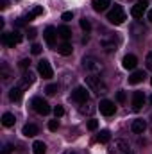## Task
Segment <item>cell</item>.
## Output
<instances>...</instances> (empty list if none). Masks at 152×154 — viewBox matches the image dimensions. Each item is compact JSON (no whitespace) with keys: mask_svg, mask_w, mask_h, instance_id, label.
<instances>
[{"mask_svg":"<svg viewBox=\"0 0 152 154\" xmlns=\"http://www.w3.org/2000/svg\"><path fill=\"white\" fill-rule=\"evenodd\" d=\"M86 86H88L90 91H93V93H97V95H106V93H108L106 82H104L99 75H95V74H90V75L86 77Z\"/></svg>","mask_w":152,"mask_h":154,"instance_id":"obj_1","label":"cell"},{"mask_svg":"<svg viewBox=\"0 0 152 154\" xmlns=\"http://www.w3.org/2000/svg\"><path fill=\"white\" fill-rule=\"evenodd\" d=\"M82 65H84V68H86L88 72H91V74H95V75L104 70V65H102L97 57H93V56H86V57L82 59Z\"/></svg>","mask_w":152,"mask_h":154,"instance_id":"obj_2","label":"cell"},{"mask_svg":"<svg viewBox=\"0 0 152 154\" xmlns=\"http://www.w3.org/2000/svg\"><path fill=\"white\" fill-rule=\"evenodd\" d=\"M108 20H109L111 23H114V25H120V23L125 22V13H123L122 5L114 4V7L109 9V13H108Z\"/></svg>","mask_w":152,"mask_h":154,"instance_id":"obj_3","label":"cell"},{"mask_svg":"<svg viewBox=\"0 0 152 154\" xmlns=\"http://www.w3.org/2000/svg\"><path fill=\"white\" fill-rule=\"evenodd\" d=\"M109 154H131V147L125 140H114L109 143Z\"/></svg>","mask_w":152,"mask_h":154,"instance_id":"obj_4","label":"cell"},{"mask_svg":"<svg viewBox=\"0 0 152 154\" xmlns=\"http://www.w3.org/2000/svg\"><path fill=\"white\" fill-rule=\"evenodd\" d=\"M31 104H32L34 111L39 113V115H48V113H50V106H48V102H47L45 99H41V97H34Z\"/></svg>","mask_w":152,"mask_h":154,"instance_id":"obj_5","label":"cell"},{"mask_svg":"<svg viewBox=\"0 0 152 154\" xmlns=\"http://www.w3.org/2000/svg\"><path fill=\"white\" fill-rule=\"evenodd\" d=\"M22 41V34L20 31H13V32H4L2 34V43L7 45V47H14Z\"/></svg>","mask_w":152,"mask_h":154,"instance_id":"obj_6","label":"cell"},{"mask_svg":"<svg viewBox=\"0 0 152 154\" xmlns=\"http://www.w3.org/2000/svg\"><path fill=\"white\" fill-rule=\"evenodd\" d=\"M72 100L77 102V104H84V102H88V100H90V93H88V90H86L84 86L75 88V90L72 91Z\"/></svg>","mask_w":152,"mask_h":154,"instance_id":"obj_7","label":"cell"},{"mask_svg":"<svg viewBox=\"0 0 152 154\" xmlns=\"http://www.w3.org/2000/svg\"><path fill=\"white\" fill-rule=\"evenodd\" d=\"M38 72H39V75L43 77V79H50V77L54 75L52 66H50V63H48L47 59H41V61L38 63Z\"/></svg>","mask_w":152,"mask_h":154,"instance_id":"obj_8","label":"cell"},{"mask_svg":"<svg viewBox=\"0 0 152 154\" xmlns=\"http://www.w3.org/2000/svg\"><path fill=\"white\" fill-rule=\"evenodd\" d=\"M147 0H141V2H138V4H134L132 5V9H131V14L136 18V20H140V18H143V14H145V11H147Z\"/></svg>","mask_w":152,"mask_h":154,"instance_id":"obj_9","label":"cell"},{"mask_svg":"<svg viewBox=\"0 0 152 154\" xmlns=\"http://www.w3.org/2000/svg\"><path fill=\"white\" fill-rule=\"evenodd\" d=\"M59 34H57V31L54 29V27H47L45 29V32H43V38H45V41H47V45L48 47H56V38H57Z\"/></svg>","mask_w":152,"mask_h":154,"instance_id":"obj_10","label":"cell"},{"mask_svg":"<svg viewBox=\"0 0 152 154\" xmlns=\"http://www.w3.org/2000/svg\"><path fill=\"white\" fill-rule=\"evenodd\" d=\"M114 111H116V106H114V102L108 100V99L100 100V113H102V115L111 116V115H114Z\"/></svg>","mask_w":152,"mask_h":154,"instance_id":"obj_11","label":"cell"},{"mask_svg":"<svg viewBox=\"0 0 152 154\" xmlns=\"http://www.w3.org/2000/svg\"><path fill=\"white\" fill-rule=\"evenodd\" d=\"M143 102H145V93L143 91H134L132 93V109L140 111L143 108Z\"/></svg>","mask_w":152,"mask_h":154,"instance_id":"obj_12","label":"cell"},{"mask_svg":"<svg viewBox=\"0 0 152 154\" xmlns=\"http://www.w3.org/2000/svg\"><path fill=\"white\" fill-rule=\"evenodd\" d=\"M100 45L106 52H113L116 48V39H114V36H106V38L100 39Z\"/></svg>","mask_w":152,"mask_h":154,"instance_id":"obj_13","label":"cell"},{"mask_svg":"<svg viewBox=\"0 0 152 154\" xmlns=\"http://www.w3.org/2000/svg\"><path fill=\"white\" fill-rule=\"evenodd\" d=\"M131 129H132V133L140 134V133H143V131L147 129V122H145L143 118H136V120H132V124H131Z\"/></svg>","mask_w":152,"mask_h":154,"instance_id":"obj_14","label":"cell"},{"mask_svg":"<svg viewBox=\"0 0 152 154\" xmlns=\"http://www.w3.org/2000/svg\"><path fill=\"white\" fill-rule=\"evenodd\" d=\"M122 65H123V68H127V70H134V68H136V65H138V59H136V56L127 54V56L123 57Z\"/></svg>","mask_w":152,"mask_h":154,"instance_id":"obj_15","label":"cell"},{"mask_svg":"<svg viewBox=\"0 0 152 154\" xmlns=\"http://www.w3.org/2000/svg\"><path fill=\"white\" fill-rule=\"evenodd\" d=\"M145 77L147 75H145L143 70H136V72H132V74L129 75V84H138V82H141Z\"/></svg>","mask_w":152,"mask_h":154,"instance_id":"obj_16","label":"cell"},{"mask_svg":"<svg viewBox=\"0 0 152 154\" xmlns=\"http://www.w3.org/2000/svg\"><path fill=\"white\" fill-rule=\"evenodd\" d=\"M22 95H23V88H22V86H14V88H11V91H9V99H11L13 102H18V100L22 99Z\"/></svg>","mask_w":152,"mask_h":154,"instance_id":"obj_17","label":"cell"},{"mask_svg":"<svg viewBox=\"0 0 152 154\" xmlns=\"http://www.w3.org/2000/svg\"><path fill=\"white\" fill-rule=\"evenodd\" d=\"M109 5H111V0H93V9H95L97 13L106 11Z\"/></svg>","mask_w":152,"mask_h":154,"instance_id":"obj_18","label":"cell"},{"mask_svg":"<svg viewBox=\"0 0 152 154\" xmlns=\"http://www.w3.org/2000/svg\"><path fill=\"white\" fill-rule=\"evenodd\" d=\"M32 82H34V74H32L31 70H29V72L25 70V72H23V77H22V84H20V86H22V88H27V86H31Z\"/></svg>","mask_w":152,"mask_h":154,"instance_id":"obj_19","label":"cell"},{"mask_svg":"<svg viewBox=\"0 0 152 154\" xmlns=\"http://www.w3.org/2000/svg\"><path fill=\"white\" fill-rule=\"evenodd\" d=\"M95 109H97V108H95V104H93L91 100H88V102L81 104V113H82V115H91Z\"/></svg>","mask_w":152,"mask_h":154,"instance_id":"obj_20","label":"cell"},{"mask_svg":"<svg viewBox=\"0 0 152 154\" xmlns=\"http://www.w3.org/2000/svg\"><path fill=\"white\" fill-rule=\"evenodd\" d=\"M38 125H34V124H27V125H25V127H23V134H25V136H29V138H31V136H36V134H38Z\"/></svg>","mask_w":152,"mask_h":154,"instance_id":"obj_21","label":"cell"},{"mask_svg":"<svg viewBox=\"0 0 152 154\" xmlns=\"http://www.w3.org/2000/svg\"><path fill=\"white\" fill-rule=\"evenodd\" d=\"M14 122H16L14 115H11V113H4L2 115V125L4 127H11V125H14Z\"/></svg>","mask_w":152,"mask_h":154,"instance_id":"obj_22","label":"cell"},{"mask_svg":"<svg viewBox=\"0 0 152 154\" xmlns=\"http://www.w3.org/2000/svg\"><path fill=\"white\" fill-rule=\"evenodd\" d=\"M57 34H59L61 38L65 39V41L72 38V31H70V27H66V25H61V27L57 29Z\"/></svg>","mask_w":152,"mask_h":154,"instance_id":"obj_23","label":"cell"},{"mask_svg":"<svg viewBox=\"0 0 152 154\" xmlns=\"http://www.w3.org/2000/svg\"><path fill=\"white\" fill-rule=\"evenodd\" d=\"M109 140H111V133H109V131H106V129H104V131H100V133L97 134V142H99V143H108Z\"/></svg>","mask_w":152,"mask_h":154,"instance_id":"obj_24","label":"cell"},{"mask_svg":"<svg viewBox=\"0 0 152 154\" xmlns=\"http://www.w3.org/2000/svg\"><path fill=\"white\" fill-rule=\"evenodd\" d=\"M32 151H34V154H45L47 152V145L43 143V142H34L32 143Z\"/></svg>","mask_w":152,"mask_h":154,"instance_id":"obj_25","label":"cell"},{"mask_svg":"<svg viewBox=\"0 0 152 154\" xmlns=\"http://www.w3.org/2000/svg\"><path fill=\"white\" fill-rule=\"evenodd\" d=\"M57 52H59L61 56H70V54H72V45H70V43H63V45L57 47Z\"/></svg>","mask_w":152,"mask_h":154,"instance_id":"obj_26","label":"cell"},{"mask_svg":"<svg viewBox=\"0 0 152 154\" xmlns=\"http://www.w3.org/2000/svg\"><path fill=\"white\" fill-rule=\"evenodd\" d=\"M41 13H43V7H41V5H36V7H34V9H32V11H31V13L27 14V18H25V20L29 22V20H32V18H36V16H39Z\"/></svg>","mask_w":152,"mask_h":154,"instance_id":"obj_27","label":"cell"},{"mask_svg":"<svg viewBox=\"0 0 152 154\" xmlns=\"http://www.w3.org/2000/svg\"><path fill=\"white\" fill-rule=\"evenodd\" d=\"M79 23H81V29H82V31H86V32H90V31H91V22H90L88 18H82Z\"/></svg>","mask_w":152,"mask_h":154,"instance_id":"obj_28","label":"cell"},{"mask_svg":"<svg viewBox=\"0 0 152 154\" xmlns=\"http://www.w3.org/2000/svg\"><path fill=\"white\" fill-rule=\"evenodd\" d=\"M56 91H57V84H48L45 88V93L47 95H56Z\"/></svg>","mask_w":152,"mask_h":154,"instance_id":"obj_29","label":"cell"},{"mask_svg":"<svg viewBox=\"0 0 152 154\" xmlns=\"http://www.w3.org/2000/svg\"><path fill=\"white\" fill-rule=\"evenodd\" d=\"M132 32H134V38H136V32H140V36H141V34L145 32V27H143V25L140 27V25L136 23V25H132Z\"/></svg>","mask_w":152,"mask_h":154,"instance_id":"obj_30","label":"cell"},{"mask_svg":"<svg viewBox=\"0 0 152 154\" xmlns=\"http://www.w3.org/2000/svg\"><path fill=\"white\" fill-rule=\"evenodd\" d=\"M2 79H4V82H7L11 79V74H9V70L5 66H2Z\"/></svg>","mask_w":152,"mask_h":154,"instance_id":"obj_31","label":"cell"},{"mask_svg":"<svg viewBox=\"0 0 152 154\" xmlns=\"http://www.w3.org/2000/svg\"><path fill=\"white\" fill-rule=\"evenodd\" d=\"M29 65H31V61H29V59H22V61L18 63V66H20V68H22L23 72H25V70L29 68Z\"/></svg>","mask_w":152,"mask_h":154,"instance_id":"obj_32","label":"cell"},{"mask_svg":"<svg viewBox=\"0 0 152 154\" xmlns=\"http://www.w3.org/2000/svg\"><path fill=\"white\" fill-rule=\"evenodd\" d=\"M48 129H50V131H57V129H59V122H57V120H50V122H48Z\"/></svg>","mask_w":152,"mask_h":154,"instance_id":"obj_33","label":"cell"},{"mask_svg":"<svg viewBox=\"0 0 152 154\" xmlns=\"http://www.w3.org/2000/svg\"><path fill=\"white\" fill-rule=\"evenodd\" d=\"M13 149H14V147H13L11 143H5V145H4V149L0 151V154H11V152H13Z\"/></svg>","mask_w":152,"mask_h":154,"instance_id":"obj_34","label":"cell"},{"mask_svg":"<svg viewBox=\"0 0 152 154\" xmlns=\"http://www.w3.org/2000/svg\"><path fill=\"white\" fill-rule=\"evenodd\" d=\"M97 127H99V122H97V120H93V118H91V120H90V122H88V129H90V131H95V129H97Z\"/></svg>","mask_w":152,"mask_h":154,"instance_id":"obj_35","label":"cell"},{"mask_svg":"<svg viewBox=\"0 0 152 154\" xmlns=\"http://www.w3.org/2000/svg\"><path fill=\"white\" fill-rule=\"evenodd\" d=\"M54 115H56V116H63V115H65L63 106H56V108H54Z\"/></svg>","mask_w":152,"mask_h":154,"instance_id":"obj_36","label":"cell"},{"mask_svg":"<svg viewBox=\"0 0 152 154\" xmlns=\"http://www.w3.org/2000/svg\"><path fill=\"white\" fill-rule=\"evenodd\" d=\"M61 18H63L65 22H70V20L74 18V13H72V11H66V13H63V16H61Z\"/></svg>","mask_w":152,"mask_h":154,"instance_id":"obj_37","label":"cell"},{"mask_svg":"<svg viewBox=\"0 0 152 154\" xmlns=\"http://www.w3.org/2000/svg\"><path fill=\"white\" fill-rule=\"evenodd\" d=\"M125 99H127L125 91H118V93H116V100H118V102H125Z\"/></svg>","mask_w":152,"mask_h":154,"instance_id":"obj_38","label":"cell"},{"mask_svg":"<svg viewBox=\"0 0 152 154\" xmlns=\"http://www.w3.org/2000/svg\"><path fill=\"white\" fill-rule=\"evenodd\" d=\"M145 65H147V68H149V70H152V52H149V54H147Z\"/></svg>","mask_w":152,"mask_h":154,"instance_id":"obj_39","label":"cell"},{"mask_svg":"<svg viewBox=\"0 0 152 154\" xmlns=\"http://www.w3.org/2000/svg\"><path fill=\"white\" fill-rule=\"evenodd\" d=\"M31 52H32L34 56H38V54H41V47H39V45H36V43H34V45L31 47Z\"/></svg>","mask_w":152,"mask_h":154,"instance_id":"obj_40","label":"cell"},{"mask_svg":"<svg viewBox=\"0 0 152 154\" xmlns=\"http://www.w3.org/2000/svg\"><path fill=\"white\" fill-rule=\"evenodd\" d=\"M27 36H29L31 39H34V36H36V31H34V29H31V31L27 32Z\"/></svg>","mask_w":152,"mask_h":154,"instance_id":"obj_41","label":"cell"},{"mask_svg":"<svg viewBox=\"0 0 152 154\" xmlns=\"http://www.w3.org/2000/svg\"><path fill=\"white\" fill-rule=\"evenodd\" d=\"M0 4H2V5H0L2 9H5V7H7V0H0Z\"/></svg>","mask_w":152,"mask_h":154,"instance_id":"obj_42","label":"cell"},{"mask_svg":"<svg viewBox=\"0 0 152 154\" xmlns=\"http://www.w3.org/2000/svg\"><path fill=\"white\" fill-rule=\"evenodd\" d=\"M147 16H149V20L152 22V9H149V13H147Z\"/></svg>","mask_w":152,"mask_h":154,"instance_id":"obj_43","label":"cell"},{"mask_svg":"<svg viewBox=\"0 0 152 154\" xmlns=\"http://www.w3.org/2000/svg\"><path fill=\"white\" fill-rule=\"evenodd\" d=\"M63 154H77V152H75V151H65Z\"/></svg>","mask_w":152,"mask_h":154,"instance_id":"obj_44","label":"cell"},{"mask_svg":"<svg viewBox=\"0 0 152 154\" xmlns=\"http://www.w3.org/2000/svg\"><path fill=\"white\" fill-rule=\"evenodd\" d=\"M150 84H152V77H150Z\"/></svg>","mask_w":152,"mask_h":154,"instance_id":"obj_45","label":"cell"},{"mask_svg":"<svg viewBox=\"0 0 152 154\" xmlns=\"http://www.w3.org/2000/svg\"><path fill=\"white\" fill-rule=\"evenodd\" d=\"M150 102H152V97H150Z\"/></svg>","mask_w":152,"mask_h":154,"instance_id":"obj_46","label":"cell"}]
</instances>
